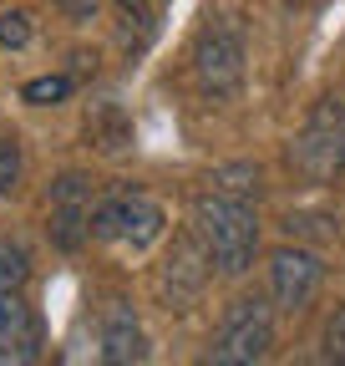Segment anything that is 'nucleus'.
Returning <instances> with one entry per match:
<instances>
[{"label": "nucleus", "instance_id": "nucleus-14", "mask_svg": "<svg viewBox=\"0 0 345 366\" xmlns=\"http://www.w3.org/2000/svg\"><path fill=\"white\" fill-rule=\"evenodd\" d=\"M56 6H61V11H71V16H81V21H86V16H97V6H102V0H56Z\"/></svg>", "mask_w": 345, "mask_h": 366}, {"label": "nucleus", "instance_id": "nucleus-13", "mask_svg": "<svg viewBox=\"0 0 345 366\" xmlns=\"http://www.w3.org/2000/svg\"><path fill=\"white\" fill-rule=\"evenodd\" d=\"M26 36H31V26H26L21 11H6V16H0V46H26Z\"/></svg>", "mask_w": 345, "mask_h": 366}, {"label": "nucleus", "instance_id": "nucleus-8", "mask_svg": "<svg viewBox=\"0 0 345 366\" xmlns=\"http://www.w3.org/2000/svg\"><path fill=\"white\" fill-rule=\"evenodd\" d=\"M107 366H143V326H138V315L133 310H122L112 305L107 310Z\"/></svg>", "mask_w": 345, "mask_h": 366}, {"label": "nucleus", "instance_id": "nucleus-15", "mask_svg": "<svg viewBox=\"0 0 345 366\" xmlns=\"http://www.w3.org/2000/svg\"><path fill=\"white\" fill-rule=\"evenodd\" d=\"M325 366H330V361H325Z\"/></svg>", "mask_w": 345, "mask_h": 366}, {"label": "nucleus", "instance_id": "nucleus-2", "mask_svg": "<svg viewBox=\"0 0 345 366\" xmlns=\"http://www.w3.org/2000/svg\"><path fill=\"white\" fill-rule=\"evenodd\" d=\"M269 346H274V310L259 295H239L213 331L203 366H259L269 356Z\"/></svg>", "mask_w": 345, "mask_h": 366}, {"label": "nucleus", "instance_id": "nucleus-16", "mask_svg": "<svg viewBox=\"0 0 345 366\" xmlns=\"http://www.w3.org/2000/svg\"><path fill=\"white\" fill-rule=\"evenodd\" d=\"M340 102H345V97H340Z\"/></svg>", "mask_w": 345, "mask_h": 366}, {"label": "nucleus", "instance_id": "nucleus-11", "mask_svg": "<svg viewBox=\"0 0 345 366\" xmlns=\"http://www.w3.org/2000/svg\"><path fill=\"white\" fill-rule=\"evenodd\" d=\"M325 361L330 366H345V305L330 315V326H325Z\"/></svg>", "mask_w": 345, "mask_h": 366}, {"label": "nucleus", "instance_id": "nucleus-12", "mask_svg": "<svg viewBox=\"0 0 345 366\" xmlns=\"http://www.w3.org/2000/svg\"><path fill=\"white\" fill-rule=\"evenodd\" d=\"M16 178H21V153H16L11 137H0V194H11Z\"/></svg>", "mask_w": 345, "mask_h": 366}, {"label": "nucleus", "instance_id": "nucleus-1", "mask_svg": "<svg viewBox=\"0 0 345 366\" xmlns=\"http://www.w3.org/2000/svg\"><path fill=\"white\" fill-rule=\"evenodd\" d=\"M193 234H198V244L208 249V259L224 274H244L254 264V254H259L254 199H239V194H224V189L203 194L193 204Z\"/></svg>", "mask_w": 345, "mask_h": 366}, {"label": "nucleus", "instance_id": "nucleus-6", "mask_svg": "<svg viewBox=\"0 0 345 366\" xmlns=\"http://www.w3.org/2000/svg\"><path fill=\"white\" fill-rule=\"evenodd\" d=\"M320 280H325V264L310 249H294V244L274 249V259H269V290H274L279 310H305L315 300Z\"/></svg>", "mask_w": 345, "mask_h": 366}, {"label": "nucleus", "instance_id": "nucleus-4", "mask_svg": "<svg viewBox=\"0 0 345 366\" xmlns=\"http://www.w3.org/2000/svg\"><path fill=\"white\" fill-rule=\"evenodd\" d=\"M193 71L208 97H234L244 86V31L229 16H213L193 41Z\"/></svg>", "mask_w": 345, "mask_h": 366}, {"label": "nucleus", "instance_id": "nucleus-3", "mask_svg": "<svg viewBox=\"0 0 345 366\" xmlns=\"http://www.w3.org/2000/svg\"><path fill=\"white\" fill-rule=\"evenodd\" d=\"M289 163L310 183H325V178H335L345 168V102L340 97H330V102H320L310 112L305 132L289 143Z\"/></svg>", "mask_w": 345, "mask_h": 366}, {"label": "nucleus", "instance_id": "nucleus-9", "mask_svg": "<svg viewBox=\"0 0 345 366\" xmlns=\"http://www.w3.org/2000/svg\"><path fill=\"white\" fill-rule=\"evenodd\" d=\"M26 280H31L26 249L11 244V239H0V290H26Z\"/></svg>", "mask_w": 345, "mask_h": 366}, {"label": "nucleus", "instance_id": "nucleus-5", "mask_svg": "<svg viewBox=\"0 0 345 366\" xmlns=\"http://www.w3.org/2000/svg\"><path fill=\"white\" fill-rule=\"evenodd\" d=\"M92 234L138 254L163 234V209L148 194H112V199H102L92 209Z\"/></svg>", "mask_w": 345, "mask_h": 366}, {"label": "nucleus", "instance_id": "nucleus-7", "mask_svg": "<svg viewBox=\"0 0 345 366\" xmlns=\"http://www.w3.org/2000/svg\"><path fill=\"white\" fill-rule=\"evenodd\" d=\"M41 361V320L21 290H0V366H36Z\"/></svg>", "mask_w": 345, "mask_h": 366}, {"label": "nucleus", "instance_id": "nucleus-10", "mask_svg": "<svg viewBox=\"0 0 345 366\" xmlns=\"http://www.w3.org/2000/svg\"><path fill=\"white\" fill-rule=\"evenodd\" d=\"M21 97L36 102V107H51V102H66L71 97V81L66 76H41V81H26L21 86Z\"/></svg>", "mask_w": 345, "mask_h": 366}]
</instances>
